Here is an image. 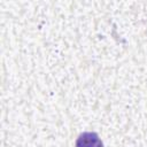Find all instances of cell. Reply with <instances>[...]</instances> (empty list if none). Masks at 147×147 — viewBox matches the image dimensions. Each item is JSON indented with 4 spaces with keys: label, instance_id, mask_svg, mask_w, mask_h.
Returning <instances> with one entry per match:
<instances>
[{
    "label": "cell",
    "instance_id": "6da1fadb",
    "mask_svg": "<svg viewBox=\"0 0 147 147\" xmlns=\"http://www.w3.org/2000/svg\"><path fill=\"white\" fill-rule=\"evenodd\" d=\"M76 147H103L99 136L94 132H85L79 136Z\"/></svg>",
    "mask_w": 147,
    "mask_h": 147
}]
</instances>
